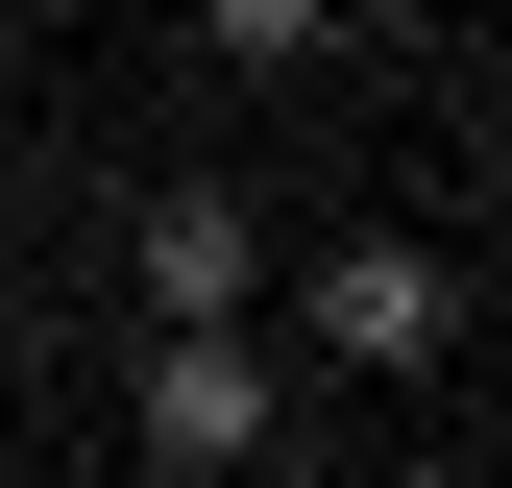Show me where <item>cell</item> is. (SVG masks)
I'll return each instance as SVG.
<instances>
[{
  "instance_id": "8992f818",
  "label": "cell",
  "mask_w": 512,
  "mask_h": 488,
  "mask_svg": "<svg viewBox=\"0 0 512 488\" xmlns=\"http://www.w3.org/2000/svg\"><path fill=\"white\" fill-rule=\"evenodd\" d=\"M0 171H25V147H0Z\"/></svg>"
},
{
  "instance_id": "277c9868",
  "label": "cell",
  "mask_w": 512,
  "mask_h": 488,
  "mask_svg": "<svg viewBox=\"0 0 512 488\" xmlns=\"http://www.w3.org/2000/svg\"><path fill=\"white\" fill-rule=\"evenodd\" d=\"M196 49L220 74H293V49H342V0H196Z\"/></svg>"
},
{
  "instance_id": "7a4b0ae2",
  "label": "cell",
  "mask_w": 512,
  "mask_h": 488,
  "mask_svg": "<svg viewBox=\"0 0 512 488\" xmlns=\"http://www.w3.org/2000/svg\"><path fill=\"white\" fill-rule=\"evenodd\" d=\"M147 464L171 488H244V464H269V342H244V318H147Z\"/></svg>"
},
{
  "instance_id": "3957f363",
  "label": "cell",
  "mask_w": 512,
  "mask_h": 488,
  "mask_svg": "<svg viewBox=\"0 0 512 488\" xmlns=\"http://www.w3.org/2000/svg\"><path fill=\"white\" fill-rule=\"evenodd\" d=\"M122 269H147V318H244V293H269V220H244L220 171H171V196L122 220Z\"/></svg>"
},
{
  "instance_id": "5b68a950",
  "label": "cell",
  "mask_w": 512,
  "mask_h": 488,
  "mask_svg": "<svg viewBox=\"0 0 512 488\" xmlns=\"http://www.w3.org/2000/svg\"><path fill=\"white\" fill-rule=\"evenodd\" d=\"M391 488H464V464H391Z\"/></svg>"
},
{
  "instance_id": "6da1fadb",
  "label": "cell",
  "mask_w": 512,
  "mask_h": 488,
  "mask_svg": "<svg viewBox=\"0 0 512 488\" xmlns=\"http://www.w3.org/2000/svg\"><path fill=\"white\" fill-rule=\"evenodd\" d=\"M293 342L391 391V366H439V342H464V269H439V244H317V269H293Z\"/></svg>"
}]
</instances>
